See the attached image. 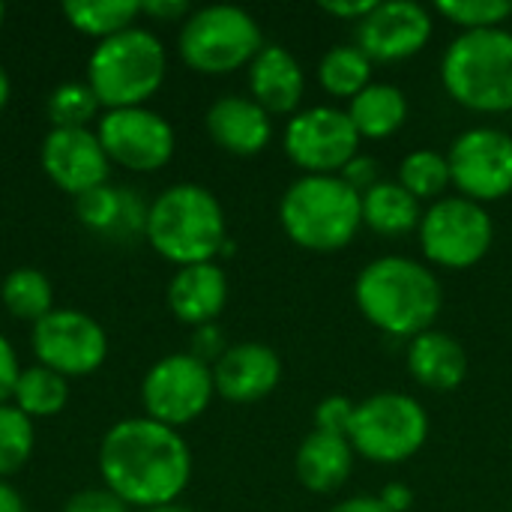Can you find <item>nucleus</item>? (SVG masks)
<instances>
[{
	"label": "nucleus",
	"instance_id": "1",
	"mask_svg": "<svg viewBox=\"0 0 512 512\" xmlns=\"http://www.w3.org/2000/svg\"><path fill=\"white\" fill-rule=\"evenodd\" d=\"M99 471L126 507L156 510L174 504L192 477L189 444L150 417L111 426L99 447Z\"/></svg>",
	"mask_w": 512,
	"mask_h": 512
},
{
	"label": "nucleus",
	"instance_id": "2",
	"mask_svg": "<svg viewBox=\"0 0 512 512\" xmlns=\"http://www.w3.org/2000/svg\"><path fill=\"white\" fill-rule=\"evenodd\" d=\"M354 300L363 318L387 336H420L432 330L444 294L438 276L402 255H387L360 270Z\"/></svg>",
	"mask_w": 512,
	"mask_h": 512
},
{
	"label": "nucleus",
	"instance_id": "3",
	"mask_svg": "<svg viewBox=\"0 0 512 512\" xmlns=\"http://www.w3.org/2000/svg\"><path fill=\"white\" fill-rule=\"evenodd\" d=\"M285 234L309 252L345 249L363 225V195L339 174L297 177L279 204Z\"/></svg>",
	"mask_w": 512,
	"mask_h": 512
},
{
	"label": "nucleus",
	"instance_id": "4",
	"mask_svg": "<svg viewBox=\"0 0 512 512\" xmlns=\"http://www.w3.org/2000/svg\"><path fill=\"white\" fill-rule=\"evenodd\" d=\"M144 237L180 267L210 264L228 240L222 204L198 183H177L150 204Z\"/></svg>",
	"mask_w": 512,
	"mask_h": 512
},
{
	"label": "nucleus",
	"instance_id": "5",
	"mask_svg": "<svg viewBox=\"0 0 512 512\" xmlns=\"http://www.w3.org/2000/svg\"><path fill=\"white\" fill-rule=\"evenodd\" d=\"M447 93L480 114L512 111V30H468L441 57Z\"/></svg>",
	"mask_w": 512,
	"mask_h": 512
},
{
	"label": "nucleus",
	"instance_id": "6",
	"mask_svg": "<svg viewBox=\"0 0 512 512\" xmlns=\"http://www.w3.org/2000/svg\"><path fill=\"white\" fill-rule=\"evenodd\" d=\"M168 57L150 30L129 27L117 36L102 39L87 63V84L99 105L135 108L144 105L165 81Z\"/></svg>",
	"mask_w": 512,
	"mask_h": 512
},
{
	"label": "nucleus",
	"instance_id": "7",
	"mask_svg": "<svg viewBox=\"0 0 512 512\" xmlns=\"http://www.w3.org/2000/svg\"><path fill=\"white\" fill-rule=\"evenodd\" d=\"M264 48L258 21L228 3L192 12L180 30V57L204 75H225L255 60Z\"/></svg>",
	"mask_w": 512,
	"mask_h": 512
},
{
	"label": "nucleus",
	"instance_id": "8",
	"mask_svg": "<svg viewBox=\"0 0 512 512\" xmlns=\"http://www.w3.org/2000/svg\"><path fill=\"white\" fill-rule=\"evenodd\" d=\"M429 438V417L414 396L375 393L354 408L348 441L354 453L378 465H399L420 453Z\"/></svg>",
	"mask_w": 512,
	"mask_h": 512
},
{
	"label": "nucleus",
	"instance_id": "9",
	"mask_svg": "<svg viewBox=\"0 0 512 512\" xmlns=\"http://www.w3.org/2000/svg\"><path fill=\"white\" fill-rule=\"evenodd\" d=\"M417 231L426 261L444 270H468L480 264L495 240V225L486 207L462 195L435 201L423 213Z\"/></svg>",
	"mask_w": 512,
	"mask_h": 512
},
{
	"label": "nucleus",
	"instance_id": "10",
	"mask_svg": "<svg viewBox=\"0 0 512 512\" xmlns=\"http://www.w3.org/2000/svg\"><path fill=\"white\" fill-rule=\"evenodd\" d=\"M213 369L192 354H171L150 366L141 384V402L150 420L162 426H186L201 417L213 399Z\"/></svg>",
	"mask_w": 512,
	"mask_h": 512
},
{
	"label": "nucleus",
	"instance_id": "11",
	"mask_svg": "<svg viewBox=\"0 0 512 512\" xmlns=\"http://www.w3.org/2000/svg\"><path fill=\"white\" fill-rule=\"evenodd\" d=\"M360 141L348 111L333 105L297 111L285 126V153L306 174H342Z\"/></svg>",
	"mask_w": 512,
	"mask_h": 512
},
{
	"label": "nucleus",
	"instance_id": "12",
	"mask_svg": "<svg viewBox=\"0 0 512 512\" xmlns=\"http://www.w3.org/2000/svg\"><path fill=\"white\" fill-rule=\"evenodd\" d=\"M447 165L462 198L477 204L501 201L512 192V135L492 126L468 129L453 141Z\"/></svg>",
	"mask_w": 512,
	"mask_h": 512
},
{
	"label": "nucleus",
	"instance_id": "13",
	"mask_svg": "<svg viewBox=\"0 0 512 512\" xmlns=\"http://www.w3.org/2000/svg\"><path fill=\"white\" fill-rule=\"evenodd\" d=\"M33 354L39 366L63 378H78L105 363L108 339L90 315L75 309H51L33 324Z\"/></svg>",
	"mask_w": 512,
	"mask_h": 512
},
{
	"label": "nucleus",
	"instance_id": "14",
	"mask_svg": "<svg viewBox=\"0 0 512 512\" xmlns=\"http://www.w3.org/2000/svg\"><path fill=\"white\" fill-rule=\"evenodd\" d=\"M96 135L108 159L129 171H159L174 156L171 123L144 105L108 111L99 120Z\"/></svg>",
	"mask_w": 512,
	"mask_h": 512
},
{
	"label": "nucleus",
	"instance_id": "15",
	"mask_svg": "<svg viewBox=\"0 0 512 512\" xmlns=\"http://www.w3.org/2000/svg\"><path fill=\"white\" fill-rule=\"evenodd\" d=\"M432 39V18L426 6L411 0L378 3L357 24V48L375 63H393L414 57Z\"/></svg>",
	"mask_w": 512,
	"mask_h": 512
},
{
	"label": "nucleus",
	"instance_id": "16",
	"mask_svg": "<svg viewBox=\"0 0 512 512\" xmlns=\"http://www.w3.org/2000/svg\"><path fill=\"white\" fill-rule=\"evenodd\" d=\"M42 168L63 192L87 195L105 186L111 159L90 129H51L42 141Z\"/></svg>",
	"mask_w": 512,
	"mask_h": 512
},
{
	"label": "nucleus",
	"instance_id": "17",
	"mask_svg": "<svg viewBox=\"0 0 512 512\" xmlns=\"http://www.w3.org/2000/svg\"><path fill=\"white\" fill-rule=\"evenodd\" d=\"M282 378V360L261 342H243L222 354L213 366V387L222 399L249 405L276 390Z\"/></svg>",
	"mask_w": 512,
	"mask_h": 512
},
{
	"label": "nucleus",
	"instance_id": "18",
	"mask_svg": "<svg viewBox=\"0 0 512 512\" xmlns=\"http://www.w3.org/2000/svg\"><path fill=\"white\" fill-rule=\"evenodd\" d=\"M81 225L114 243H132L147 231V213L150 207L135 195L129 186H99L87 195H78L75 201Z\"/></svg>",
	"mask_w": 512,
	"mask_h": 512
},
{
	"label": "nucleus",
	"instance_id": "19",
	"mask_svg": "<svg viewBox=\"0 0 512 512\" xmlns=\"http://www.w3.org/2000/svg\"><path fill=\"white\" fill-rule=\"evenodd\" d=\"M207 132L222 150L234 156H255L270 144L273 123L255 99L222 96L207 111Z\"/></svg>",
	"mask_w": 512,
	"mask_h": 512
},
{
	"label": "nucleus",
	"instance_id": "20",
	"mask_svg": "<svg viewBox=\"0 0 512 512\" xmlns=\"http://www.w3.org/2000/svg\"><path fill=\"white\" fill-rule=\"evenodd\" d=\"M303 66L285 45H264L249 63L252 99L267 114H291L303 99Z\"/></svg>",
	"mask_w": 512,
	"mask_h": 512
},
{
	"label": "nucleus",
	"instance_id": "21",
	"mask_svg": "<svg viewBox=\"0 0 512 512\" xmlns=\"http://www.w3.org/2000/svg\"><path fill=\"white\" fill-rule=\"evenodd\" d=\"M228 300V279L225 270L210 264H192L180 267L177 276L168 285V306L177 315V321L204 327L216 324Z\"/></svg>",
	"mask_w": 512,
	"mask_h": 512
},
{
	"label": "nucleus",
	"instance_id": "22",
	"mask_svg": "<svg viewBox=\"0 0 512 512\" xmlns=\"http://www.w3.org/2000/svg\"><path fill=\"white\" fill-rule=\"evenodd\" d=\"M408 372L417 384L450 393L468 378V354L450 333L426 330L408 342Z\"/></svg>",
	"mask_w": 512,
	"mask_h": 512
},
{
	"label": "nucleus",
	"instance_id": "23",
	"mask_svg": "<svg viewBox=\"0 0 512 512\" xmlns=\"http://www.w3.org/2000/svg\"><path fill=\"white\" fill-rule=\"evenodd\" d=\"M297 477L309 492L327 495L345 486L354 468V447L348 438L309 432L297 450Z\"/></svg>",
	"mask_w": 512,
	"mask_h": 512
},
{
	"label": "nucleus",
	"instance_id": "24",
	"mask_svg": "<svg viewBox=\"0 0 512 512\" xmlns=\"http://www.w3.org/2000/svg\"><path fill=\"white\" fill-rule=\"evenodd\" d=\"M348 117L360 138H387L408 120V99L393 84H369L348 102Z\"/></svg>",
	"mask_w": 512,
	"mask_h": 512
},
{
	"label": "nucleus",
	"instance_id": "25",
	"mask_svg": "<svg viewBox=\"0 0 512 512\" xmlns=\"http://www.w3.org/2000/svg\"><path fill=\"white\" fill-rule=\"evenodd\" d=\"M420 219V201L399 183L381 180L378 186L363 192V225H369L381 237H402L420 228Z\"/></svg>",
	"mask_w": 512,
	"mask_h": 512
},
{
	"label": "nucleus",
	"instance_id": "26",
	"mask_svg": "<svg viewBox=\"0 0 512 512\" xmlns=\"http://www.w3.org/2000/svg\"><path fill=\"white\" fill-rule=\"evenodd\" d=\"M318 81L336 99H354L372 84V60L357 45H333L318 60Z\"/></svg>",
	"mask_w": 512,
	"mask_h": 512
},
{
	"label": "nucleus",
	"instance_id": "27",
	"mask_svg": "<svg viewBox=\"0 0 512 512\" xmlns=\"http://www.w3.org/2000/svg\"><path fill=\"white\" fill-rule=\"evenodd\" d=\"M138 12H141L138 0H66L63 3V15L75 30L102 39L129 30Z\"/></svg>",
	"mask_w": 512,
	"mask_h": 512
},
{
	"label": "nucleus",
	"instance_id": "28",
	"mask_svg": "<svg viewBox=\"0 0 512 512\" xmlns=\"http://www.w3.org/2000/svg\"><path fill=\"white\" fill-rule=\"evenodd\" d=\"M12 399L15 408L27 417H54L69 402V384L63 375L45 366H30L18 375Z\"/></svg>",
	"mask_w": 512,
	"mask_h": 512
},
{
	"label": "nucleus",
	"instance_id": "29",
	"mask_svg": "<svg viewBox=\"0 0 512 512\" xmlns=\"http://www.w3.org/2000/svg\"><path fill=\"white\" fill-rule=\"evenodd\" d=\"M0 297L6 303V309L21 318V321H42L51 312V282L45 279V273L33 270V267H21L12 270L0 288Z\"/></svg>",
	"mask_w": 512,
	"mask_h": 512
},
{
	"label": "nucleus",
	"instance_id": "30",
	"mask_svg": "<svg viewBox=\"0 0 512 512\" xmlns=\"http://www.w3.org/2000/svg\"><path fill=\"white\" fill-rule=\"evenodd\" d=\"M450 165L447 156L438 150H414L399 165V186L408 189L417 201L438 198L450 186Z\"/></svg>",
	"mask_w": 512,
	"mask_h": 512
},
{
	"label": "nucleus",
	"instance_id": "31",
	"mask_svg": "<svg viewBox=\"0 0 512 512\" xmlns=\"http://www.w3.org/2000/svg\"><path fill=\"white\" fill-rule=\"evenodd\" d=\"M96 108H99L96 93L90 90V84H81V81L60 84L45 102V111L54 129H87V123L96 117Z\"/></svg>",
	"mask_w": 512,
	"mask_h": 512
},
{
	"label": "nucleus",
	"instance_id": "32",
	"mask_svg": "<svg viewBox=\"0 0 512 512\" xmlns=\"http://www.w3.org/2000/svg\"><path fill=\"white\" fill-rule=\"evenodd\" d=\"M33 456V423L15 405H0V477L18 474Z\"/></svg>",
	"mask_w": 512,
	"mask_h": 512
},
{
	"label": "nucleus",
	"instance_id": "33",
	"mask_svg": "<svg viewBox=\"0 0 512 512\" xmlns=\"http://www.w3.org/2000/svg\"><path fill=\"white\" fill-rule=\"evenodd\" d=\"M438 12L468 30H492L512 18L510 0H438Z\"/></svg>",
	"mask_w": 512,
	"mask_h": 512
},
{
	"label": "nucleus",
	"instance_id": "34",
	"mask_svg": "<svg viewBox=\"0 0 512 512\" xmlns=\"http://www.w3.org/2000/svg\"><path fill=\"white\" fill-rule=\"evenodd\" d=\"M354 408L357 405L348 396H330V399L318 402V408H315V432L348 438L351 420H354Z\"/></svg>",
	"mask_w": 512,
	"mask_h": 512
},
{
	"label": "nucleus",
	"instance_id": "35",
	"mask_svg": "<svg viewBox=\"0 0 512 512\" xmlns=\"http://www.w3.org/2000/svg\"><path fill=\"white\" fill-rule=\"evenodd\" d=\"M228 348H225V333L216 327V324H204V327H195V336H192V348H189V354L195 357V360H201L204 366H216L219 360H222V354H225Z\"/></svg>",
	"mask_w": 512,
	"mask_h": 512
},
{
	"label": "nucleus",
	"instance_id": "36",
	"mask_svg": "<svg viewBox=\"0 0 512 512\" xmlns=\"http://www.w3.org/2000/svg\"><path fill=\"white\" fill-rule=\"evenodd\" d=\"M63 512H129V507L108 489H87L69 498Z\"/></svg>",
	"mask_w": 512,
	"mask_h": 512
},
{
	"label": "nucleus",
	"instance_id": "37",
	"mask_svg": "<svg viewBox=\"0 0 512 512\" xmlns=\"http://www.w3.org/2000/svg\"><path fill=\"white\" fill-rule=\"evenodd\" d=\"M339 177H342L354 192H360V195L381 183V180H378V162L369 159V156H354V159L342 168Z\"/></svg>",
	"mask_w": 512,
	"mask_h": 512
},
{
	"label": "nucleus",
	"instance_id": "38",
	"mask_svg": "<svg viewBox=\"0 0 512 512\" xmlns=\"http://www.w3.org/2000/svg\"><path fill=\"white\" fill-rule=\"evenodd\" d=\"M18 357L12 351V345L0 336V405H6V399H12L15 384H18Z\"/></svg>",
	"mask_w": 512,
	"mask_h": 512
},
{
	"label": "nucleus",
	"instance_id": "39",
	"mask_svg": "<svg viewBox=\"0 0 512 512\" xmlns=\"http://www.w3.org/2000/svg\"><path fill=\"white\" fill-rule=\"evenodd\" d=\"M378 6V0H324L321 9L336 15V18H345V21H354L360 24L372 9Z\"/></svg>",
	"mask_w": 512,
	"mask_h": 512
},
{
	"label": "nucleus",
	"instance_id": "40",
	"mask_svg": "<svg viewBox=\"0 0 512 512\" xmlns=\"http://www.w3.org/2000/svg\"><path fill=\"white\" fill-rule=\"evenodd\" d=\"M378 501L390 512H405L414 504V492L405 483H390V486H384V492L378 495Z\"/></svg>",
	"mask_w": 512,
	"mask_h": 512
},
{
	"label": "nucleus",
	"instance_id": "41",
	"mask_svg": "<svg viewBox=\"0 0 512 512\" xmlns=\"http://www.w3.org/2000/svg\"><path fill=\"white\" fill-rule=\"evenodd\" d=\"M141 12H150V15L165 18V21H177L189 12V3L186 0H144Z\"/></svg>",
	"mask_w": 512,
	"mask_h": 512
},
{
	"label": "nucleus",
	"instance_id": "42",
	"mask_svg": "<svg viewBox=\"0 0 512 512\" xmlns=\"http://www.w3.org/2000/svg\"><path fill=\"white\" fill-rule=\"evenodd\" d=\"M330 512H390L378 498L372 495H360V498H348L342 504H336Z\"/></svg>",
	"mask_w": 512,
	"mask_h": 512
},
{
	"label": "nucleus",
	"instance_id": "43",
	"mask_svg": "<svg viewBox=\"0 0 512 512\" xmlns=\"http://www.w3.org/2000/svg\"><path fill=\"white\" fill-rule=\"evenodd\" d=\"M0 512H27L24 510V498L0 480Z\"/></svg>",
	"mask_w": 512,
	"mask_h": 512
},
{
	"label": "nucleus",
	"instance_id": "44",
	"mask_svg": "<svg viewBox=\"0 0 512 512\" xmlns=\"http://www.w3.org/2000/svg\"><path fill=\"white\" fill-rule=\"evenodd\" d=\"M6 99H9V75H6V69L0 66V108L6 105Z\"/></svg>",
	"mask_w": 512,
	"mask_h": 512
},
{
	"label": "nucleus",
	"instance_id": "45",
	"mask_svg": "<svg viewBox=\"0 0 512 512\" xmlns=\"http://www.w3.org/2000/svg\"><path fill=\"white\" fill-rule=\"evenodd\" d=\"M144 512H189L186 507H177V504H165V507H156V510H144Z\"/></svg>",
	"mask_w": 512,
	"mask_h": 512
},
{
	"label": "nucleus",
	"instance_id": "46",
	"mask_svg": "<svg viewBox=\"0 0 512 512\" xmlns=\"http://www.w3.org/2000/svg\"><path fill=\"white\" fill-rule=\"evenodd\" d=\"M3 15H6V6L0 3V24H3Z\"/></svg>",
	"mask_w": 512,
	"mask_h": 512
}]
</instances>
